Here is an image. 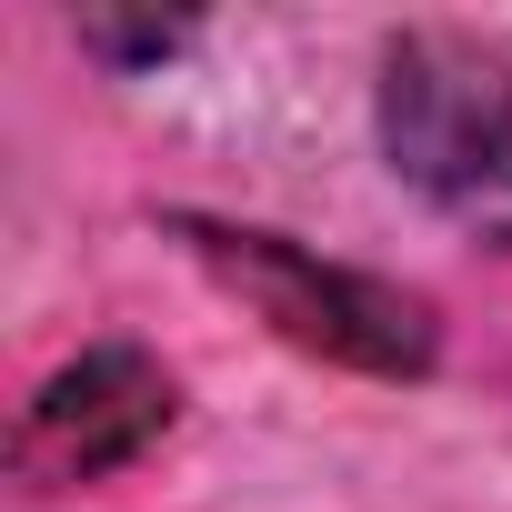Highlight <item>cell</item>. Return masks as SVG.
<instances>
[{"instance_id":"7a4b0ae2","label":"cell","mask_w":512,"mask_h":512,"mask_svg":"<svg viewBox=\"0 0 512 512\" xmlns=\"http://www.w3.org/2000/svg\"><path fill=\"white\" fill-rule=\"evenodd\" d=\"M171 241L312 362H342V372H372V382H422L432 352H442V322H432L422 292H402L382 272H352V262H322V251L292 241V231L171 211Z\"/></svg>"},{"instance_id":"3957f363","label":"cell","mask_w":512,"mask_h":512,"mask_svg":"<svg viewBox=\"0 0 512 512\" xmlns=\"http://www.w3.org/2000/svg\"><path fill=\"white\" fill-rule=\"evenodd\" d=\"M181 412V382L161 372V352L141 342H91L81 362H61L21 422H11V482L21 492H81V482H111L131 472Z\"/></svg>"},{"instance_id":"6da1fadb","label":"cell","mask_w":512,"mask_h":512,"mask_svg":"<svg viewBox=\"0 0 512 512\" xmlns=\"http://www.w3.org/2000/svg\"><path fill=\"white\" fill-rule=\"evenodd\" d=\"M372 131L402 191L512 251V51L472 31H392L372 71Z\"/></svg>"},{"instance_id":"277c9868","label":"cell","mask_w":512,"mask_h":512,"mask_svg":"<svg viewBox=\"0 0 512 512\" xmlns=\"http://www.w3.org/2000/svg\"><path fill=\"white\" fill-rule=\"evenodd\" d=\"M191 41H201L191 21H81V51L111 61V71H161V61H181Z\"/></svg>"}]
</instances>
